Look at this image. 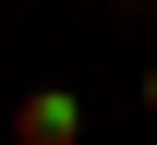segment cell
I'll return each mask as SVG.
<instances>
[{"label": "cell", "mask_w": 157, "mask_h": 145, "mask_svg": "<svg viewBox=\"0 0 157 145\" xmlns=\"http://www.w3.org/2000/svg\"><path fill=\"white\" fill-rule=\"evenodd\" d=\"M12 145H85V97L73 85H24L12 97Z\"/></svg>", "instance_id": "cell-1"}, {"label": "cell", "mask_w": 157, "mask_h": 145, "mask_svg": "<svg viewBox=\"0 0 157 145\" xmlns=\"http://www.w3.org/2000/svg\"><path fill=\"white\" fill-rule=\"evenodd\" d=\"M109 12H157V0H109Z\"/></svg>", "instance_id": "cell-2"}, {"label": "cell", "mask_w": 157, "mask_h": 145, "mask_svg": "<svg viewBox=\"0 0 157 145\" xmlns=\"http://www.w3.org/2000/svg\"><path fill=\"white\" fill-rule=\"evenodd\" d=\"M133 97H145V109H157V73H145V85H133Z\"/></svg>", "instance_id": "cell-3"}]
</instances>
